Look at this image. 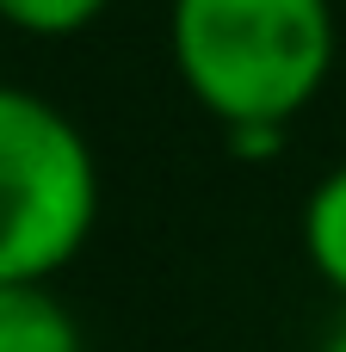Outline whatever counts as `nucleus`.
I'll return each instance as SVG.
<instances>
[{
	"mask_svg": "<svg viewBox=\"0 0 346 352\" xmlns=\"http://www.w3.org/2000/svg\"><path fill=\"white\" fill-rule=\"evenodd\" d=\"M316 352H346V303H340V316L328 322V334H322V346Z\"/></svg>",
	"mask_w": 346,
	"mask_h": 352,
	"instance_id": "6",
	"label": "nucleus"
},
{
	"mask_svg": "<svg viewBox=\"0 0 346 352\" xmlns=\"http://www.w3.org/2000/svg\"><path fill=\"white\" fill-rule=\"evenodd\" d=\"M303 260L346 303V161L328 167L303 198Z\"/></svg>",
	"mask_w": 346,
	"mask_h": 352,
	"instance_id": "4",
	"label": "nucleus"
},
{
	"mask_svg": "<svg viewBox=\"0 0 346 352\" xmlns=\"http://www.w3.org/2000/svg\"><path fill=\"white\" fill-rule=\"evenodd\" d=\"M99 229V155L31 87H0V278H56Z\"/></svg>",
	"mask_w": 346,
	"mask_h": 352,
	"instance_id": "2",
	"label": "nucleus"
},
{
	"mask_svg": "<svg viewBox=\"0 0 346 352\" xmlns=\"http://www.w3.org/2000/svg\"><path fill=\"white\" fill-rule=\"evenodd\" d=\"M111 0H0V19L25 37H74L105 19Z\"/></svg>",
	"mask_w": 346,
	"mask_h": 352,
	"instance_id": "5",
	"label": "nucleus"
},
{
	"mask_svg": "<svg viewBox=\"0 0 346 352\" xmlns=\"http://www.w3.org/2000/svg\"><path fill=\"white\" fill-rule=\"evenodd\" d=\"M334 50V0H167L173 74L223 130H291V118L328 87Z\"/></svg>",
	"mask_w": 346,
	"mask_h": 352,
	"instance_id": "1",
	"label": "nucleus"
},
{
	"mask_svg": "<svg viewBox=\"0 0 346 352\" xmlns=\"http://www.w3.org/2000/svg\"><path fill=\"white\" fill-rule=\"evenodd\" d=\"M0 352H87L74 309L50 278H0Z\"/></svg>",
	"mask_w": 346,
	"mask_h": 352,
	"instance_id": "3",
	"label": "nucleus"
}]
</instances>
